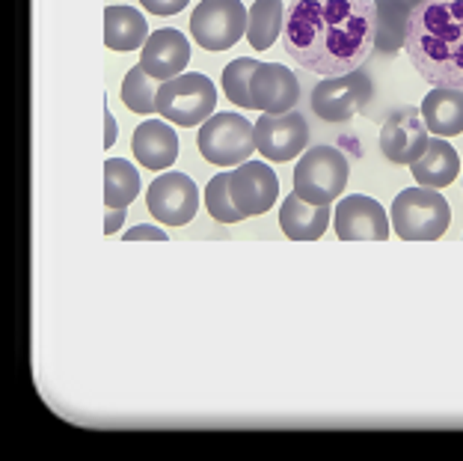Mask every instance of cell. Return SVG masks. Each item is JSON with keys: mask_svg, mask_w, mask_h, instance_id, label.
Listing matches in <instances>:
<instances>
[{"mask_svg": "<svg viewBox=\"0 0 463 461\" xmlns=\"http://www.w3.org/2000/svg\"><path fill=\"white\" fill-rule=\"evenodd\" d=\"M282 21H286L282 0H256V4L250 6V24H247L250 48H256V51L273 48V42L282 36Z\"/></svg>", "mask_w": 463, "mask_h": 461, "instance_id": "7402d4cb", "label": "cell"}, {"mask_svg": "<svg viewBox=\"0 0 463 461\" xmlns=\"http://www.w3.org/2000/svg\"><path fill=\"white\" fill-rule=\"evenodd\" d=\"M146 206L155 221L166 226H187L199 212V187L184 173H164L146 191Z\"/></svg>", "mask_w": 463, "mask_h": 461, "instance_id": "9c48e42d", "label": "cell"}, {"mask_svg": "<svg viewBox=\"0 0 463 461\" xmlns=\"http://www.w3.org/2000/svg\"><path fill=\"white\" fill-rule=\"evenodd\" d=\"M217 90L208 75L203 72H182L170 81L161 83L157 92V113L182 129H194V125L205 122L214 113Z\"/></svg>", "mask_w": 463, "mask_h": 461, "instance_id": "5b68a950", "label": "cell"}, {"mask_svg": "<svg viewBox=\"0 0 463 461\" xmlns=\"http://www.w3.org/2000/svg\"><path fill=\"white\" fill-rule=\"evenodd\" d=\"M149 39V24L131 6H108L104 9V42L110 51H134L143 48Z\"/></svg>", "mask_w": 463, "mask_h": 461, "instance_id": "ffe728a7", "label": "cell"}, {"mask_svg": "<svg viewBox=\"0 0 463 461\" xmlns=\"http://www.w3.org/2000/svg\"><path fill=\"white\" fill-rule=\"evenodd\" d=\"M422 120L437 138H455L463 134V90L434 87L422 101Z\"/></svg>", "mask_w": 463, "mask_h": 461, "instance_id": "ac0fdd59", "label": "cell"}, {"mask_svg": "<svg viewBox=\"0 0 463 461\" xmlns=\"http://www.w3.org/2000/svg\"><path fill=\"white\" fill-rule=\"evenodd\" d=\"M191 62V42L184 34H178L173 27L155 30V34L146 39L143 54H140V66L149 72L155 81H170L175 75H182Z\"/></svg>", "mask_w": 463, "mask_h": 461, "instance_id": "9a60e30c", "label": "cell"}, {"mask_svg": "<svg viewBox=\"0 0 463 461\" xmlns=\"http://www.w3.org/2000/svg\"><path fill=\"white\" fill-rule=\"evenodd\" d=\"M372 99V81L365 72H347V75L324 78L312 90V110L324 122H347L360 113Z\"/></svg>", "mask_w": 463, "mask_h": 461, "instance_id": "ba28073f", "label": "cell"}, {"mask_svg": "<svg viewBox=\"0 0 463 461\" xmlns=\"http://www.w3.org/2000/svg\"><path fill=\"white\" fill-rule=\"evenodd\" d=\"M333 221V208L330 206H312L307 200H300L298 194L286 197V203L279 208V226L282 233L294 241H315L327 233V226Z\"/></svg>", "mask_w": 463, "mask_h": 461, "instance_id": "e0dca14e", "label": "cell"}, {"mask_svg": "<svg viewBox=\"0 0 463 461\" xmlns=\"http://www.w3.org/2000/svg\"><path fill=\"white\" fill-rule=\"evenodd\" d=\"M335 235L345 241H383L389 238V217L372 197L351 194L333 208Z\"/></svg>", "mask_w": 463, "mask_h": 461, "instance_id": "5bb4252c", "label": "cell"}, {"mask_svg": "<svg viewBox=\"0 0 463 461\" xmlns=\"http://www.w3.org/2000/svg\"><path fill=\"white\" fill-rule=\"evenodd\" d=\"M140 194V173L131 161L110 158L104 164V206L108 208H128Z\"/></svg>", "mask_w": 463, "mask_h": 461, "instance_id": "603a6c76", "label": "cell"}, {"mask_svg": "<svg viewBox=\"0 0 463 461\" xmlns=\"http://www.w3.org/2000/svg\"><path fill=\"white\" fill-rule=\"evenodd\" d=\"M416 6L419 4H413V0H374V48H381L383 54H395L398 48H404L407 21Z\"/></svg>", "mask_w": 463, "mask_h": 461, "instance_id": "44dd1931", "label": "cell"}, {"mask_svg": "<svg viewBox=\"0 0 463 461\" xmlns=\"http://www.w3.org/2000/svg\"><path fill=\"white\" fill-rule=\"evenodd\" d=\"M122 224H125V208H110L108 217H104V233H108V235L119 233Z\"/></svg>", "mask_w": 463, "mask_h": 461, "instance_id": "f1b7e54d", "label": "cell"}, {"mask_svg": "<svg viewBox=\"0 0 463 461\" xmlns=\"http://www.w3.org/2000/svg\"><path fill=\"white\" fill-rule=\"evenodd\" d=\"M309 125L300 113H265L256 122V152L265 161L286 164L307 149Z\"/></svg>", "mask_w": 463, "mask_h": 461, "instance_id": "8fae6325", "label": "cell"}, {"mask_svg": "<svg viewBox=\"0 0 463 461\" xmlns=\"http://www.w3.org/2000/svg\"><path fill=\"white\" fill-rule=\"evenodd\" d=\"M170 235L164 233V229H157L152 224H140V226H131L128 233H125V241H166Z\"/></svg>", "mask_w": 463, "mask_h": 461, "instance_id": "83f0119b", "label": "cell"}, {"mask_svg": "<svg viewBox=\"0 0 463 461\" xmlns=\"http://www.w3.org/2000/svg\"><path fill=\"white\" fill-rule=\"evenodd\" d=\"M413 4H422V0H413Z\"/></svg>", "mask_w": 463, "mask_h": 461, "instance_id": "4dcf8cb0", "label": "cell"}, {"mask_svg": "<svg viewBox=\"0 0 463 461\" xmlns=\"http://www.w3.org/2000/svg\"><path fill=\"white\" fill-rule=\"evenodd\" d=\"M451 224L449 200L434 187H407L392 200V229L404 241H437Z\"/></svg>", "mask_w": 463, "mask_h": 461, "instance_id": "3957f363", "label": "cell"}, {"mask_svg": "<svg viewBox=\"0 0 463 461\" xmlns=\"http://www.w3.org/2000/svg\"><path fill=\"white\" fill-rule=\"evenodd\" d=\"M430 131L422 120V110L416 108H398L386 117L381 129V152L386 161L410 167L428 152Z\"/></svg>", "mask_w": 463, "mask_h": 461, "instance_id": "30bf717a", "label": "cell"}, {"mask_svg": "<svg viewBox=\"0 0 463 461\" xmlns=\"http://www.w3.org/2000/svg\"><path fill=\"white\" fill-rule=\"evenodd\" d=\"M404 51L430 87L463 90V0H422L410 13Z\"/></svg>", "mask_w": 463, "mask_h": 461, "instance_id": "7a4b0ae2", "label": "cell"}, {"mask_svg": "<svg viewBox=\"0 0 463 461\" xmlns=\"http://www.w3.org/2000/svg\"><path fill=\"white\" fill-rule=\"evenodd\" d=\"M374 0H291L282 21L286 54L321 78L356 72L374 48Z\"/></svg>", "mask_w": 463, "mask_h": 461, "instance_id": "6da1fadb", "label": "cell"}, {"mask_svg": "<svg viewBox=\"0 0 463 461\" xmlns=\"http://www.w3.org/2000/svg\"><path fill=\"white\" fill-rule=\"evenodd\" d=\"M205 208L217 224H238L244 221V215L238 212L235 200L229 191V173H217L212 182L205 185Z\"/></svg>", "mask_w": 463, "mask_h": 461, "instance_id": "d4e9b609", "label": "cell"}, {"mask_svg": "<svg viewBox=\"0 0 463 461\" xmlns=\"http://www.w3.org/2000/svg\"><path fill=\"white\" fill-rule=\"evenodd\" d=\"M298 75L282 62H259L250 78V104L261 113H288L298 108Z\"/></svg>", "mask_w": 463, "mask_h": 461, "instance_id": "4fadbf2b", "label": "cell"}, {"mask_svg": "<svg viewBox=\"0 0 463 461\" xmlns=\"http://www.w3.org/2000/svg\"><path fill=\"white\" fill-rule=\"evenodd\" d=\"M157 83L161 81H155L143 66H131L128 75H125V81H122L125 108L134 110V113H143V117L155 113L157 110V92H161Z\"/></svg>", "mask_w": 463, "mask_h": 461, "instance_id": "cb8c5ba5", "label": "cell"}, {"mask_svg": "<svg viewBox=\"0 0 463 461\" xmlns=\"http://www.w3.org/2000/svg\"><path fill=\"white\" fill-rule=\"evenodd\" d=\"M131 149L134 158L140 161L146 170H166L178 161V152H182V143H178V134L166 125L164 120H146L137 125L134 138H131Z\"/></svg>", "mask_w": 463, "mask_h": 461, "instance_id": "2e32d148", "label": "cell"}, {"mask_svg": "<svg viewBox=\"0 0 463 461\" xmlns=\"http://www.w3.org/2000/svg\"><path fill=\"white\" fill-rule=\"evenodd\" d=\"M116 134H119V129H116V117L108 110V113H104V146H113Z\"/></svg>", "mask_w": 463, "mask_h": 461, "instance_id": "f546056e", "label": "cell"}, {"mask_svg": "<svg viewBox=\"0 0 463 461\" xmlns=\"http://www.w3.org/2000/svg\"><path fill=\"white\" fill-rule=\"evenodd\" d=\"M140 4L146 13H152V15H175V13H182L191 0H140Z\"/></svg>", "mask_w": 463, "mask_h": 461, "instance_id": "4316f807", "label": "cell"}, {"mask_svg": "<svg viewBox=\"0 0 463 461\" xmlns=\"http://www.w3.org/2000/svg\"><path fill=\"white\" fill-rule=\"evenodd\" d=\"M256 66H259V60L238 57L223 69V92L232 104H238V108H252L250 104V78H252V72H256Z\"/></svg>", "mask_w": 463, "mask_h": 461, "instance_id": "484cf974", "label": "cell"}, {"mask_svg": "<svg viewBox=\"0 0 463 461\" xmlns=\"http://www.w3.org/2000/svg\"><path fill=\"white\" fill-rule=\"evenodd\" d=\"M196 146L205 161L217 167H238L256 152V125L241 113H214L203 122Z\"/></svg>", "mask_w": 463, "mask_h": 461, "instance_id": "8992f818", "label": "cell"}, {"mask_svg": "<svg viewBox=\"0 0 463 461\" xmlns=\"http://www.w3.org/2000/svg\"><path fill=\"white\" fill-rule=\"evenodd\" d=\"M351 164L335 146H312L294 167V194L312 206H330L345 194Z\"/></svg>", "mask_w": 463, "mask_h": 461, "instance_id": "277c9868", "label": "cell"}, {"mask_svg": "<svg viewBox=\"0 0 463 461\" xmlns=\"http://www.w3.org/2000/svg\"><path fill=\"white\" fill-rule=\"evenodd\" d=\"M229 191L244 217L265 215L279 197V179L265 161H244L229 173Z\"/></svg>", "mask_w": 463, "mask_h": 461, "instance_id": "7c38bea8", "label": "cell"}, {"mask_svg": "<svg viewBox=\"0 0 463 461\" xmlns=\"http://www.w3.org/2000/svg\"><path fill=\"white\" fill-rule=\"evenodd\" d=\"M250 13L241 0H203L191 15V34L205 51H226L247 36Z\"/></svg>", "mask_w": 463, "mask_h": 461, "instance_id": "52a82bcc", "label": "cell"}, {"mask_svg": "<svg viewBox=\"0 0 463 461\" xmlns=\"http://www.w3.org/2000/svg\"><path fill=\"white\" fill-rule=\"evenodd\" d=\"M413 170V179L422 187H449L458 179L460 173V158L458 152L451 149V143H446V138H430L428 152L419 158L416 164H410Z\"/></svg>", "mask_w": 463, "mask_h": 461, "instance_id": "d6986e66", "label": "cell"}]
</instances>
